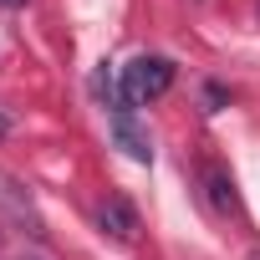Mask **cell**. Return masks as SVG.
Segmentation results:
<instances>
[{
	"label": "cell",
	"mask_w": 260,
	"mask_h": 260,
	"mask_svg": "<svg viewBox=\"0 0 260 260\" xmlns=\"http://www.w3.org/2000/svg\"><path fill=\"white\" fill-rule=\"evenodd\" d=\"M97 230H102V235H112L117 245H133V240H138V230H143V219H138V209L127 204L122 194H107V199L97 204Z\"/></svg>",
	"instance_id": "7a4b0ae2"
},
{
	"label": "cell",
	"mask_w": 260,
	"mask_h": 260,
	"mask_svg": "<svg viewBox=\"0 0 260 260\" xmlns=\"http://www.w3.org/2000/svg\"><path fill=\"white\" fill-rule=\"evenodd\" d=\"M250 260H260V255H250Z\"/></svg>",
	"instance_id": "ba28073f"
},
{
	"label": "cell",
	"mask_w": 260,
	"mask_h": 260,
	"mask_svg": "<svg viewBox=\"0 0 260 260\" xmlns=\"http://www.w3.org/2000/svg\"><path fill=\"white\" fill-rule=\"evenodd\" d=\"M0 6H6V11H21V6H26V0H0Z\"/></svg>",
	"instance_id": "52a82bcc"
},
{
	"label": "cell",
	"mask_w": 260,
	"mask_h": 260,
	"mask_svg": "<svg viewBox=\"0 0 260 260\" xmlns=\"http://www.w3.org/2000/svg\"><path fill=\"white\" fill-rule=\"evenodd\" d=\"M169 87H174V61L169 56H133V61L122 67V112L148 107Z\"/></svg>",
	"instance_id": "6da1fadb"
},
{
	"label": "cell",
	"mask_w": 260,
	"mask_h": 260,
	"mask_svg": "<svg viewBox=\"0 0 260 260\" xmlns=\"http://www.w3.org/2000/svg\"><path fill=\"white\" fill-rule=\"evenodd\" d=\"M6 133H11V117H6V112H0V138H6Z\"/></svg>",
	"instance_id": "8992f818"
},
{
	"label": "cell",
	"mask_w": 260,
	"mask_h": 260,
	"mask_svg": "<svg viewBox=\"0 0 260 260\" xmlns=\"http://www.w3.org/2000/svg\"><path fill=\"white\" fill-rule=\"evenodd\" d=\"M204 102H209V112H219V107L230 102V92H224L219 82H209V87H204Z\"/></svg>",
	"instance_id": "5b68a950"
},
{
	"label": "cell",
	"mask_w": 260,
	"mask_h": 260,
	"mask_svg": "<svg viewBox=\"0 0 260 260\" xmlns=\"http://www.w3.org/2000/svg\"><path fill=\"white\" fill-rule=\"evenodd\" d=\"M204 199H209L219 214H235V209H240V194H235V179H230V169H219V164H204Z\"/></svg>",
	"instance_id": "277c9868"
},
{
	"label": "cell",
	"mask_w": 260,
	"mask_h": 260,
	"mask_svg": "<svg viewBox=\"0 0 260 260\" xmlns=\"http://www.w3.org/2000/svg\"><path fill=\"white\" fill-rule=\"evenodd\" d=\"M112 143L127 153V158H133V164H153V138L143 133V127H138V117L133 112H112Z\"/></svg>",
	"instance_id": "3957f363"
}]
</instances>
